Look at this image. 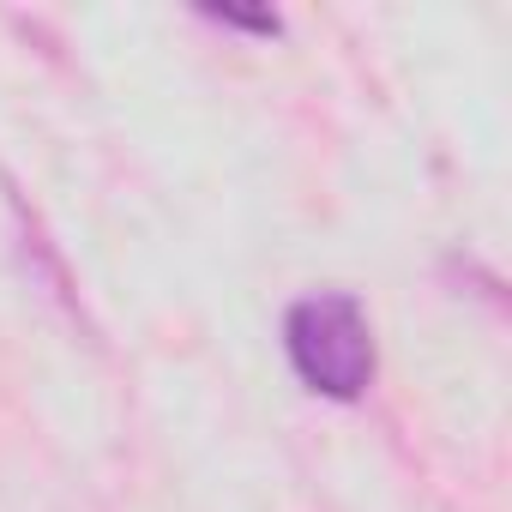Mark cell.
<instances>
[{
	"instance_id": "cell-1",
	"label": "cell",
	"mask_w": 512,
	"mask_h": 512,
	"mask_svg": "<svg viewBox=\"0 0 512 512\" xmlns=\"http://www.w3.org/2000/svg\"><path fill=\"white\" fill-rule=\"evenodd\" d=\"M284 356L296 380L332 404H356L374 386L380 350H374V320L350 290H320L290 302L284 314Z\"/></svg>"
},
{
	"instance_id": "cell-2",
	"label": "cell",
	"mask_w": 512,
	"mask_h": 512,
	"mask_svg": "<svg viewBox=\"0 0 512 512\" xmlns=\"http://www.w3.org/2000/svg\"><path fill=\"white\" fill-rule=\"evenodd\" d=\"M199 19H211L223 31H247V37H278L284 31L278 13H241V7H199Z\"/></svg>"
}]
</instances>
